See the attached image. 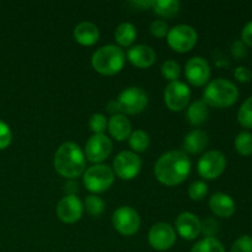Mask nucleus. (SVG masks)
<instances>
[{"label": "nucleus", "instance_id": "4be33fe9", "mask_svg": "<svg viewBox=\"0 0 252 252\" xmlns=\"http://www.w3.org/2000/svg\"><path fill=\"white\" fill-rule=\"evenodd\" d=\"M137 37V29L130 22H122L117 26L115 32V38L118 44L123 47L130 46Z\"/></svg>", "mask_w": 252, "mask_h": 252}, {"label": "nucleus", "instance_id": "9b49d317", "mask_svg": "<svg viewBox=\"0 0 252 252\" xmlns=\"http://www.w3.org/2000/svg\"><path fill=\"white\" fill-rule=\"evenodd\" d=\"M142 160L133 152H121L113 160V171L122 180H132L139 174Z\"/></svg>", "mask_w": 252, "mask_h": 252}, {"label": "nucleus", "instance_id": "2eb2a0df", "mask_svg": "<svg viewBox=\"0 0 252 252\" xmlns=\"http://www.w3.org/2000/svg\"><path fill=\"white\" fill-rule=\"evenodd\" d=\"M186 78L192 85L202 86L211 78V68L208 62L202 57H193L186 64Z\"/></svg>", "mask_w": 252, "mask_h": 252}, {"label": "nucleus", "instance_id": "5701e85b", "mask_svg": "<svg viewBox=\"0 0 252 252\" xmlns=\"http://www.w3.org/2000/svg\"><path fill=\"white\" fill-rule=\"evenodd\" d=\"M207 117H208V108H207V103L203 100L194 101L191 103L187 110V118H189V123L193 126H199L203 122H206Z\"/></svg>", "mask_w": 252, "mask_h": 252}, {"label": "nucleus", "instance_id": "c85d7f7f", "mask_svg": "<svg viewBox=\"0 0 252 252\" xmlns=\"http://www.w3.org/2000/svg\"><path fill=\"white\" fill-rule=\"evenodd\" d=\"M238 121L243 127L252 128V96L241 105L238 112Z\"/></svg>", "mask_w": 252, "mask_h": 252}, {"label": "nucleus", "instance_id": "7ed1b4c3", "mask_svg": "<svg viewBox=\"0 0 252 252\" xmlns=\"http://www.w3.org/2000/svg\"><path fill=\"white\" fill-rule=\"evenodd\" d=\"M203 101L217 108H225L234 105L239 97V90L226 79H216L207 85L203 93Z\"/></svg>", "mask_w": 252, "mask_h": 252}, {"label": "nucleus", "instance_id": "412c9836", "mask_svg": "<svg viewBox=\"0 0 252 252\" xmlns=\"http://www.w3.org/2000/svg\"><path fill=\"white\" fill-rule=\"evenodd\" d=\"M208 145V135L203 130L194 129L186 135L184 142L185 150L191 154H198L203 152Z\"/></svg>", "mask_w": 252, "mask_h": 252}, {"label": "nucleus", "instance_id": "58836bf2", "mask_svg": "<svg viewBox=\"0 0 252 252\" xmlns=\"http://www.w3.org/2000/svg\"><path fill=\"white\" fill-rule=\"evenodd\" d=\"M241 37H243L244 43L252 47V21L245 25V27L243 29V32H241Z\"/></svg>", "mask_w": 252, "mask_h": 252}, {"label": "nucleus", "instance_id": "6e6552de", "mask_svg": "<svg viewBox=\"0 0 252 252\" xmlns=\"http://www.w3.org/2000/svg\"><path fill=\"white\" fill-rule=\"evenodd\" d=\"M112 224L116 230L122 235H134L140 226L139 214L132 207H120L113 213Z\"/></svg>", "mask_w": 252, "mask_h": 252}, {"label": "nucleus", "instance_id": "bb28decb", "mask_svg": "<svg viewBox=\"0 0 252 252\" xmlns=\"http://www.w3.org/2000/svg\"><path fill=\"white\" fill-rule=\"evenodd\" d=\"M235 149L243 157H249L252 154V134L249 132H243L235 138Z\"/></svg>", "mask_w": 252, "mask_h": 252}, {"label": "nucleus", "instance_id": "4468645a", "mask_svg": "<svg viewBox=\"0 0 252 252\" xmlns=\"http://www.w3.org/2000/svg\"><path fill=\"white\" fill-rule=\"evenodd\" d=\"M84 204L76 194H66L57 206V216L63 223H76L83 217Z\"/></svg>", "mask_w": 252, "mask_h": 252}, {"label": "nucleus", "instance_id": "ddd939ff", "mask_svg": "<svg viewBox=\"0 0 252 252\" xmlns=\"http://www.w3.org/2000/svg\"><path fill=\"white\" fill-rule=\"evenodd\" d=\"M112 152V142L105 134H94L85 145V155L89 161L101 162L107 159Z\"/></svg>", "mask_w": 252, "mask_h": 252}, {"label": "nucleus", "instance_id": "2f4dec72", "mask_svg": "<svg viewBox=\"0 0 252 252\" xmlns=\"http://www.w3.org/2000/svg\"><path fill=\"white\" fill-rule=\"evenodd\" d=\"M89 125H90V128L94 132V134H103V132L107 128L108 122L105 116L101 115V113H95V115L91 116Z\"/></svg>", "mask_w": 252, "mask_h": 252}, {"label": "nucleus", "instance_id": "c756f323", "mask_svg": "<svg viewBox=\"0 0 252 252\" xmlns=\"http://www.w3.org/2000/svg\"><path fill=\"white\" fill-rule=\"evenodd\" d=\"M161 74L170 81H176L181 74V68L175 61H166L161 66Z\"/></svg>", "mask_w": 252, "mask_h": 252}, {"label": "nucleus", "instance_id": "a211bd4d", "mask_svg": "<svg viewBox=\"0 0 252 252\" xmlns=\"http://www.w3.org/2000/svg\"><path fill=\"white\" fill-rule=\"evenodd\" d=\"M209 207L216 216L221 217V218H229L235 212V202L229 194L221 193V192H218L211 197Z\"/></svg>", "mask_w": 252, "mask_h": 252}, {"label": "nucleus", "instance_id": "cd10ccee", "mask_svg": "<svg viewBox=\"0 0 252 252\" xmlns=\"http://www.w3.org/2000/svg\"><path fill=\"white\" fill-rule=\"evenodd\" d=\"M84 208L86 209V212H88L90 216L98 217L103 213V211H105V203H103V201L100 197L91 194V196L86 197Z\"/></svg>", "mask_w": 252, "mask_h": 252}, {"label": "nucleus", "instance_id": "f704fd0d", "mask_svg": "<svg viewBox=\"0 0 252 252\" xmlns=\"http://www.w3.org/2000/svg\"><path fill=\"white\" fill-rule=\"evenodd\" d=\"M150 32L158 38H162V37L167 36V33H169V26L162 20H157V21L150 25Z\"/></svg>", "mask_w": 252, "mask_h": 252}, {"label": "nucleus", "instance_id": "aec40b11", "mask_svg": "<svg viewBox=\"0 0 252 252\" xmlns=\"http://www.w3.org/2000/svg\"><path fill=\"white\" fill-rule=\"evenodd\" d=\"M108 130H110V134L115 138L116 140H126L129 138L130 133H132V127H130V122L128 121V118H126V116L120 115H113L110 118L107 125Z\"/></svg>", "mask_w": 252, "mask_h": 252}, {"label": "nucleus", "instance_id": "39448f33", "mask_svg": "<svg viewBox=\"0 0 252 252\" xmlns=\"http://www.w3.org/2000/svg\"><path fill=\"white\" fill-rule=\"evenodd\" d=\"M83 181L86 189L94 193H101L112 186L115 181V172L107 165L96 164L84 172Z\"/></svg>", "mask_w": 252, "mask_h": 252}, {"label": "nucleus", "instance_id": "393cba45", "mask_svg": "<svg viewBox=\"0 0 252 252\" xmlns=\"http://www.w3.org/2000/svg\"><path fill=\"white\" fill-rule=\"evenodd\" d=\"M128 139H129L130 148L137 153L145 152L148 149V147H149V135H148L147 132H144L142 129H137L133 133H130Z\"/></svg>", "mask_w": 252, "mask_h": 252}, {"label": "nucleus", "instance_id": "f03ea898", "mask_svg": "<svg viewBox=\"0 0 252 252\" xmlns=\"http://www.w3.org/2000/svg\"><path fill=\"white\" fill-rule=\"evenodd\" d=\"M54 167L57 172L66 179H76L85 170V155L76 143L62 144L54 155Z\"/></svg>", "mask_w": 252, "mask_h": 252}, {"label": "nucleus", "instance_id": "f257e3e1", "mask_svg": "<svg viewBox=\"0 0 252 252\" xmlns=\"http://www.w3.org/2000/svg\"><path fill=\"white\" fill-rule=\"evenodd\" d=\"M157 179L166 186L182 184L191 172V160L180 150H172L162 154L155 164Z\"/></svg>", "mask_w": 252, "mask_h": 252}, {"label": "nucleus", "instance_id": "20e7f679", "mask_svg": "<svg viewBox=\"0 0 252 252\" xmlns=\"http://www.w3.org/2000/svg\"><path fill=\"white\" fill-rule=\"evenodd\" d=\"M126 62L125 52L117 46L107 44L98 48L91 58V64L97 73L103 75H113L120 73Z\"/></svg>", "mask_w": 252, "mask_h": 252}, {"label": "nucleus", "instance_id": "e433bc0d", "mask_svg": "<svg viewBox=\"0 0 252 252\" xmlns=\"http://www.w3.org/2000/svg\"><path fill=\"white\" fill-rule=\"evenodd\" d=\"M231 52H233V54L236 58H243V57H245L246 53H248L246 47L243 41H236L235 43L233 44V47H231Z\"/></svg>", "mask_w": 252, "mask_h": 252}, {"label": "nucleus", "instance_id": "1a4fd4ad", "mask_svg": "<svg viewBox=\"0 0 252 252\" xmlns=\"http://www.w3.org/2000/svg\"><path fill=\"white\" fill-rule=\"evenodd\" d=\"M226 166V159L218 150L207 152L197 164L198 174L207 180H214L220 176Z\"/></svg>", "mask_w": 252, "mask_h": 252}, {"label": "nucleus", "instance_id": "a878e982", "mask_svg": "<svg viewBox=\"0 0 252 252\" xmlns=\"http://www.w3.org/2000/svg\"><path fill=\"white\" fill-rule=\"evenodd\" d=\"M191 252H225L220 241L216 238H204L192 248Z\"/></svg>", "mask_w": 252, "mask_h": 252}, {"label": "nucleus", "instance_id": "423d86ee", "mask_svg": "<svg viewBox=\"0 0 252 252\" xmlns=\"http://www.w3.org/2000/svg\"><path fill=\"white\" fill-rule=\"evenodd\" d=\"M197 39H198V36H197L196 30L189 25H177L169 30V33H167L169 46L180 53L191 51L196 46Z\"/></svg>", "mask_w": 252, "mask_h": 252}, {"label": "nucleus", "instance_id": "dca6fc26", "mask_svg": "<svg viewBox=\"0 0 252 252\" xmlns=\"http://www.w3.org/2000/svg\"><path fill=\"white\" fill-rule=\"evenodd\" d=\"M175 225H176V230L180 234V236L186 239V240H193L202 231V223L198 217L189 213V212L180 214L177 217Z\"/></svg>", "mask_w": 252, "mask_h": 252}, {"label": "nucleus", "instance_id": "f8f14e48", "mask_svg": "<svg viewBox=\"0 0 252 252\" xmlns=\"http://www.w3.org/2000/svg\"><path fill=\"white\" fill-rule=\"evenodd\" d=\"M149 244L158 251H166L174 246L176 241L175 229L167 223H158L149 231Z\"/></svg>", "mask_w": 252, "mask_h": 252}, {"label": "nucleus", "instance_id": "7c9ffc66", "mask_svg": "<svg viewBox=\"0 0 252 252\" xmlns=\"http://www.w3.org/2000/svg\"><path fill=\"white\" fill-rule=\"evenodd\" d=\"M208 193V186L203 181H194L189 189V194L193 201H201Z\"/></svg>", "mask_w": 252, "mask_h": 252}, {"label": "nucleus", "instance_id": "9d476101", "mask_svg": "<svg viewBox=\"0 0 252 252\" xmlns=\"http://www.w3.org/2000/svg\"><path fill=\"white\" fill-rule=\"evenodd\" d=\"M165 103L171 111L179 112L187 107L191 98V90L182 81H171L165 89Z\"/></svg>", "mask_w": 252, "mask_h": 252}, {"label": "nucleus", "instance_id": "79ce46f5", "mask_svg": "<svg viewBox=\"0 0 252 252\" xmlns=\"http://www.w3.org/2000/svg\"><path fill=\"white\" fill-rule=\"evenodd\" d=\"M133 4L140 7H153L154 1H133Z\"/></svg>", "mask_w": 252, "mask_h": 252}, {"label": "nucleus", "instance_id": "ea45409f", "mask_svg": "<svg viewBox=\"0 0 252 252\" xmlns=\"http://www.w3.org/2000/svg\"><path fill=\"white\" fill-rule=\"evenodd\" d=\"M107 110H108V112L113 113V115H117V112H121L120 105H118V102L116 100H113V101H111V102H108Z\"/></svg>", "mask_w": 252, "mask_h": 252}, {"label": "nucleus", "instance_id": "72a5a7b5", "mask_svg": "<svg viewBox=\"0 0 252 252\" xmlns=\"http://www.w3.org/2000/svg\"><path fill=\"white\" fill-rule=\"evenodd\" d=\"M12 140V133L5 122L0 121V150L6 149Z\"/></svg>", "mask_w": 252, "mask_h": 252}, {"label": "nucleus", "instance_id": "f3484780", "mask_svg": "<svg viewBox=\"0 0 252 252\" xmlns=\"http://www.w3.org/2000/svg\"><path fill=\"white\" fill-rule=\"evenodd\" d=\"M127 57L130 63L137 68H149L155 63V59H157L154 49L145 44H138L128 49Z\"/></svg>", "mask_w": 252, "mask_h": 252}, {"label": "nucleus", "instance_id": "6ab92c4d", "mask_svg": "<svg viewBox=\"0 0 252 252\" xmlns=\"http://www.w3.org/2000/svg\"><path fill=\"white\" fill-rule=\"evenodd\" d=\"M98 37H100L98 27L93 22H80L74 29V38L83 46H93L98 41Z\"/></svg>", "mask_w": 252, "mask_h": 252}, {"label": "nucleus", "instance_id": "473e14b6", "mask_svg": "<svg viewBox=\"0 0 252 252\" xmlns=\"http://www.w3.org/2000/svg\"><path fill=\"white\" fill-rule=\"evenodd\" d=\"M231 252H252V238L249 235H243L236 239L231 246Z\"/></svg>", "mask_w": 252, "mask_h": 252}, {"label": "nucleus", "instance_id": "c9c22d12", "mask_svg": "<svg viewBox=\"0 0 252 252\" xmlns=\"http://www.w3.org/2000/svg\"><path fill=\"white\" fill-rule=\"evenodd\" d=\"M234 76L240 83H249L252 79V73L250 69H248L246 66H238L234 71Z\"/></svg>", "mask_w": 252, "mask_h": 252}, {"label": "nucleus", "instance_id": "0eeeda50", "mask_svg": "<svg viewBox=\"0 0 252 252\" xmlns=\"http://www.w3.org/2000/svg\"><path fill=\"white\" fill-rule=\"evenodd\" d=\"M121 112L127 115H137L142 112L148 105V95L143 89L132 86L121 93L117 100Z\"/></svg>", "mask_w": 252, "mask_h": 252}, {"label": "nucleus", "instance_id": "b1692460", "mask_svg": "<svg viewBox=\"0 0 252 252\" xmlns=\"http://www.w3.org/2000/svg\"><path fill=\"white\" fill-rule=\"evenodd\" d=\"M155 14L162 17H172L179 12L180 2L177 0H157L153 5Z\"/></svg>", "mask_w": 252, "mask_h": 252}, {"label": "nucleus", "instance_id": "a19ab883", "mask_svg": "<svg viewBox=\"0 0 252 252\" xmlns=\"http://www.w3.org/2000/svg\"><path fill=\"white\" fill-rule=\"evenodd\" d=\"M65 191L68 192L69 194H75L78 192V185L75 182L70 181L65 185Z\"/></svg>", "mask_w": 252, "mask_h": 252}, {"label": "nucleus", "instance_id": "4c0bfd02", "mask_svg": "<svg viewBox=\"0 0 252 252\" xmlns=\"http://www.w3.org/2000/svg\"><path fill=\"white\" fill-rule=\"evenodd\" d=\"M203 230L204 233L208 235V238H213V235L217 233V230H218V224H217L213 219H207V220L204 221Z\"/></svg>", "mask_w": 252, "mask_h": 252}]
</instances>
